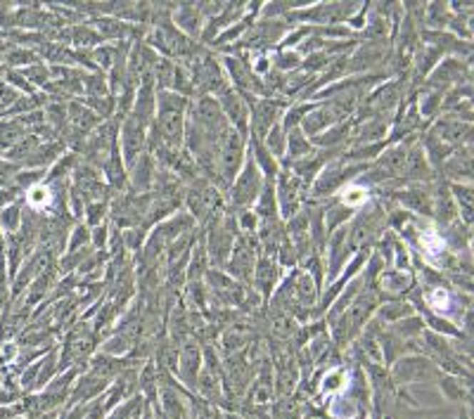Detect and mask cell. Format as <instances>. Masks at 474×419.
I'll return each mask as SVG.
<instances>
[{"label": "cell", "mask_w": 474, "mask_h": 419, "mask_svg": "<svg viewBox=\"0 0 474 419\" xmlns=\"http://www.w3.org/2000/svg\"><path fill=\"white\" fill-rule=\"evenodd\" d=\"M408 145H396L380 154L382 159L375 161V166L365 173V182H387L396 180L405 175V166H408Z\"/></svg>", "instance_id": "6da1fadb"}, {"label": "cell", "mask_w": 474, "mask_h": 419, "mask_svg": "<svg viewBox=\"0 0 474 419\" xmlns=\"http://www.w3.org/2000/svg\"><path fill=\"white\" fill-rule=\"evenodd\" d=\"M365 166H349L344 161H330L328 166L318 173V178L311 182V192L316 197H328L330 192H335L344 185V182H351L353 173L363 171Z\"/></svg>", "instance_id": "7a4b0ae2"}, {"label": "cell", "mask_w": 474, "mask_h": 419, "mask_svg": "<svg viewBox=\"0 0 474 419\" xmlns=\"http://www.w3.org/2000/svg\"><path fill=\"white\" fill-rule=\"evenodd\" d=\"M261 171H258L256 161L249 159L247 164H244V171L240 178L235 180V187H233V202L237 207H247V204L256 202L258 195H261Z\"/></svg>", "instance_id": "3957f363"}, {"label": "cell", "mask_w": 474, "mask_h": 419, "mask_svg": "<svg viewBox=\"0 0 474 419\" xmlns=\"http://www.w3.org/2000/svg\"><path fill=\"white\" fill-rule=\"evenodd\" d=\"M145 147V126L140 123L136 116H128L121 130V150H123V164L133 166L136 161L143 157Z\"/></svg>", "instance_id": "277c9868"}, {"label": "cell", "mask_w": 474, "mask_h": 419, "mask_svg": "<svg viewBox=\"0 0 474 419\" xmlns=\"http://www.w3.org/2000/svg\"><path fill=\"white\" fill-rule=\"evenodd\" d=\"M283 114V105L276 100H258L251 105V130H254V140L266 138V133L276 126V121Z\"/></svg>", "instance_id": "5b68a950"}, {"label": "cell", "mask_w": 474, "mask_h": 419, "mask_svg": "<svg viewBox=\"0 0 474 419\" xmlns=\"http://www.w3.org/2000/svg\"><path fill=\"white\" fill-rule=\"evenodd\" d=\"M218 107L223 116H228L226 121L235 123V130H240V135H247V107H244V100H240V95L231 88H223L218 93Z\"/></svg>", "instance_id": "8992f818"}, {"label": "cell", "mask_w": 474, "mask_h": 419, "mask_svg": "<svg viewBox=\"0 0 474 419\" xmlns=\"http://www.w3.org/2000/svg\"><path fill=\"white\" fill-rule=\"evenodd\" d=\"M299 190H301V180L296 178L294 173H280L278 180V202L280 209H283L285 218L296 216V209H299Z\"/></svg>", "instance_id": "52a82bcc"}, {"label": "cell", "mask_w": 474, "mask_h": 419, "mask_svg": "<svg viewBox=\"0 0 474 419\" xmlns=\"http://www.w3.org/2000/svg\"><path fill=\"white\" fill-rule=\"evenodd\" d=\"M231 252H233V259H231V263H228L231 273L247 279L251 275V270H254V247H249V239L242 237Z\"/></svg>", "instance_id": "ba28073f"}, {"label": "cell", "mask_w": 474, "mask_h": 419, "mask_svg": "<svg viewBox=\"0 0 474 419\" xmlns=\"http://www.w3.org/2000/svg\"><path fill=\"white\" fill-rule=\"evenodd\" d=\"M398 204H403L405 209H410L420 216H432L434 213V197L429 195V190L425 187H413V190H403V192H396Z\"/></svg>", "instance_id": "9c48e42d"}, {"label": "cell", "mask_w": 474, "mask_h": 419, "mask_svg": "<svg viewBox=\"0 0 474 419\" xmlns=\"http://www.w3.org/2000/svg\"><path fill=\"white\" fill-rule=\"evenodd\" d=\"M434 374L432 363H427L425 358H405L403 363L396 367L398 381H408V384H418V381H427Z\"/></svg>", "instance_id": "30bf717a"}, {"label": "cell", "mask_w": 474, "mask_h": 419, "mask_svg": "<svg viewBox=\"0 0 474 419\" xmlns=\"http://www.w3.org/2000/svg\"><path fill=\"white\" fill-rule=\"evenodd\" d=\"M413 275L408 270H387L380 275V289L387 291V296H401V294L410 291Z\"/></svg>", "instance_id": "8fae6325"}, {"label": "cell", "mask_w": 474, "mask_h": 419, "mask_svg": "<svg viewBox=\"0 0 474 419\" xmlns=\"http://www.w3.org/2000/svg\"><path fill=\"white\" fill-rule=\"evenodd\" d=\"M183 367H181V374L185 379V384L195 386L197 384V370H199V363H202V356H199V348L197 343H185L183 346V353H181V360H178Z\"/></svg>", "instance_id": "7c38bea8"}, {"label": "cell", "mask_w": 474, "mask_h": 419, "mask_svg": "<svg viewBox=\"0 0 474 419\" xmlns=\"http://www.w3.org/2000/svg\"><path fill=\"white\" fill-rule=\"evenodd\" d=\"M254 270H256V273H254V282H256V286H258V291H261L263 296H268V294L273 291V284H276V279H278V275H280L278 266L273 263V259L263 256V259L254 266Z\"/></svg>", "instance_id": "4fadbf2b"}, {"label": "cell", "mask_w": 474, "mask_h": 419, "mask_svg": "<svg viewBox=\"0 0 474 419\" xmlns=\"http://www.w3.org/2000/svg\"><path fill=\"white\" fill-rule=\"evenodd\" d=\"M453 301H455V296L446 289V286H429V289L425 291V306L422 308H434L436 313L448 315L450 308H453Z\"/></svg>", "instance_id": "5bb4252c"}, {"label": "cell", "mask_w": 474, "mask_h": 419, "mask_svg": "<svg viewBox=\"0 0 474 419\" xmlns=\"http://www.w3.org/2000/svg\"><path fill=\"white\" fill-rule=\"evenodd\" d=\"M133 168V178H131V182H133V187H138V190H147L152 185V175H154V164H152V157L150 154H143L136 164L131 166Z\"/></svg>", "instance_id": "9a60e30c"}, {"label": "cell", "mask_w": 474, "mask_h": 419, "mask_svg": "<svg viewBox=\"0 0 474 419\" xmlns=\"http://www.w3.org/2000/svg\"><path fill=\"white\" fill-rule=\"evenodd\" d=\"M368 197H370L368 185H363V182H349V185L342 190V195H339V204L353 211L363 207V204L368 202Z\"/></svg>", "instance_id": "2e32d148"}, {"label": "cell", "mask_w": 474, "mask_h": 419, "mask_svg": "<svg viewBox=\"0 0 474 419\" xmlns=\"http://www.w3.org/2000/svg\"><path fill=\"white\" fill-rule=\"evenodd\" d=\"M69 119L79 130H91L98 126V114H95L93 109H88L86 105H71Z\"/></svg>", "instance_id": "e0dca14e"}, {"label": "cell", "mask_w": 474, "mask_h": 419, "mask_svg": "<svg viewBox=\"0 0 474 419\" xmlns=\"http://www.w3.org/2000/svg\"><path fill=\"white\" fill-rule=\"evenodd\" d=\"M349 130H351V126L349 123H337V126H332V128H328V130H323L321 135H316L313 138V143L316 145H321V147H335V145H339V143H344L346 140V135H349Z\"/></svg>", "instance_id": "ac0fdd59"}, {"label": "cell", "mask_w": 474, "mask_h": 419, "mask_svg": "<svg viewBox=\"0 0 474 419\" xmlns=\"http://www.w3.org/2000/svg\"><path fill=\"white\" fill-rule=\"evenodd\" d=\"M176 21L185 29V31L197 33L199 31V10H197V5L183 3L181 7H178V12H176Z\"/></svg>", "instance_id": "d6986e66"}, {"label": "cell", "mask_w": 474, "mask_h": 419, "mask_svg": "<svg viewBox=\"0 0 474 419\" xmlns=\"http://www.w3.org/2000/svg\"><path fill=\"white\" fill-rule=\"evenodd\" d=\"M346 381H349V374L344 370H328L323 374V381H321V391L323 393H339L346 388Z\"/></svg>", "instance_id": "ffe728a7"}, {"label": "cell", "mask_w": 474, "mask_h": 419, "mask_svg": "<svg viewBox=\"0 0 474 419\" xmlns=\"http://www.w3.org/2000/svg\"><path fill=\"white\" fill-rule=\"evenodd\" d=\"M443 171H446V175H450V178H470L472 168H470V152L465 154H455V157H450L446 161V166H443Z\"/></svg>", "instance_id": "44dd1931"}, {"label": "cell", "mask_w": 474, "mask_h": 419, "mask_svg": "<svg viewBox=\"0 0 474 419\" xmlns=\"http://www.w3.org/2000/svg\"><path fill=\"white\" fill-rule=\"evenodd\" d=\"M287 157H290L292 161H296V159H301V157H306V154H311V145H308V140L303 138V133L299 128H292V133H290V138H287Z\"/></svg>", "instance_id": "7402d4cb"}, {"label": "cell", "mask_w": 474, "mask_h": 419, "mask_svg": "<svg viewBox=\"0 0 474 419\" xmlns=\"http://www.w3.org/2000/svg\"><path fill=\"white\" fill-rule=\"evenodd\" d=\"M422 329H425V322H422L420 318H413V315H408V318L394 322V329H391V334H396L398 339H410V336H420Z\"/></svg>", "instance_id": "603a6c76"}, {"label": "cell", "mask_w": 474, "mask_h": 419, "mask_svg": "<svg viewBox=\"0 0 474 419\" xmlns=\"http://www.w3.org/2000/svg\"><path fill=\"white\" fill-rule=\"evenodd\" d=\"M413 311H415V308H413L410 304H401V301H394V304L382 306L380 318L387 320V322H398V320H403V318H408V315H413Z\"/></svg>", "instance_id": "cb8c5ba5"}, {"label": "cell", "mask_w": 474, "mask_h": 419, "mask_svg": "<svg viewBox=\"0 0 474 419\" xmlns=\"http://www.w3.org/2000/svg\"><path fill=\"white\" fill-rule=\"evenodd\" d=\"M266 150L268 154H285L287 150V138H285V128L283 126H273L268 133H266Z\"/></svg>", "instance_id": "d4e9b609"}, {"label": "cell", "mask_w": 474, "mask_h": 419, "mask_svg": "<svg viewBox=\"0 0 474 419\" xmlns=\"http://www.w3.org/2000/svg\"><path fill=\"white\" fill-rule=\"evenodd\" d=\"M448 21H450V12L446 3H432L427 7V24L439 29V26H446Z\"/></svg>", "instance_id": "484cf974"}, {"label": "cell", "mask_w": 474, "mask_h": 419, "mask_svg": "<svg viewBox=\"0 0 474 419\" xmlns=\"http://www.w3.org/2000/svg\"><path fill=\"white\" fill-rule=\"evenodd\" d=\"M384 130H387V123H382V119L363 123V128L358 133V143H373L375 145V140H380L384 135Z\"/></svg>", "instance_id": "4316f807"}, {"label": "cell", "mask_w": 474, "mask_h": 419, "mask_svg": "<svg viewBox=\"0 0 474 419\" xmlns=\"http://www.w3.org/2000/svg\"><path fill=\"white\" fill-rule=\"evenodd\" d=\"M50 202H53V192H50V187H46V185H36V187H31V192H29V204H31L34 209L48 207Z\"/></svg>", "instance_id": "83f0119b"}, {"label": "cell", "mask_w": 474, "mask_h": 419, "mask_svg": "<svg viewBox=\"0 0 474 419\" xmlns=\"http://www.w3.org/2000/svg\"><path fill=\"white\" fill-rule=\"evenodd\" d=\"M453 197H455V202H460L463 204V220L465 223H470V204H472V190H470V185H453Z\"/></svg>", "instance_id": "f1b7e54d"}, {"label": "cell", "mask_w": 474, "mask_h": 419, "mask_svg": "<svg viewBox=\"0 0 474 419\" xmlns=\"http://www.w3.org/2000/svg\"><path fill=\"white\" fill-rule=\"evenodd\" d=\"M244 343H247V334L244 332H237V329H228L223 334V346H226V353H237Z\"/></svg>", "instance_id": "f546056e"}, {"label": "cell", "mask_w": 474, "mask_h": 419, "mask_svg": "<svg viewBox=\"0 0 474 419\" xmlns=\"http://www.w3.org/2000/svg\"><path fill=\"white\" fill-rule=\"evenodd\" d=\"M299 64H301V57H299L296 50H287V53H280L276 57V67L280 71H292V69L299 67Z\"/></svg>", "instance_id": "4dcf8cb0"}, {"label": "cell", "mask_w": 474, "mask_h": 419, "mask_svg": "<svg viewBox=\"0 0 474 419\" xmlns=\"http://www.w3.org/2000/svg\"><path fill=\"white\" fill-rule=\"evenodd\" d=\"M254 147H256V157H258V161H261V168H263V173H268V175H276V173H278V166H276V161L271 159L268 150H263V147L258 145L256 140H254Z\"/></svg>", "instance_id": "1f68e13d"}, {"label": "cell", "mask_w": 474, "mask_h": 419, "mask_svg": "<svg viewBox=\"0 0 474 419\" xmlns=\"http://www.w3.org/2000/svg\"><path fill=\"white\" fill-rule=\"evenodd\" d=\"M439 105H441V93H432V95H427L425 102L420 105V112L425 116H432L436 109H439Z\"/></svg>", "instance_id": "d6a6232c"}, {"label": "cell", "mask_w": 474, "mask_h": 419, "mask_svg": "<svg viewBox=\"0 0 474 419\" xmlns=\"http://www.w3.org/2000/svg\"><path fill=\"white\" fill-rule=\"evenodd\" d=\"M105 211L107 207L102 202H93L91 207H88V223L91 225H98L102 218H105Z\"/></svg>", "instance_id": "836d02e7"}, {"label": "cell", "mask_w": 474, "mask_h": 419, "mask_svg": "<svg viewBox=\"0 0 474 419\" xmlns=\"http://www.w3.org/2000/svg\"><path fill=\"white\" fill-rule=\"evenodd\" d=\"M256 223H258V216H256L254 211H242V213H240V230H242V232L254 230Z\"/></svg>", "instance_id": "e575fe53"}, {"label": "cell", "mask_w": 474, "mask_h": 419, "mask_svg": "<svg viewBox=\"0 0 474 419\" xmlns=\"http://www.w3.org/2000/svg\"><path fill=\"white\" fill-rule=\"evenodd\" d=\"M86 242H88V232H86V227H76V230L71 232V242H69V254H71V252H76V247L86 244Z\"/></svg>", "instance_id": "d590c367"}, {"label": "cell", "mask_w": 474, "mask_h": 419, "mask_svg": "<svg viewBox=\"0 0 474 419\" xmlns=\"http://www.w3.org/2000/svg\"><path fill=\"white\" fill-rule=\"evenodd\" d=\"M93 239H95V244H98V242H100V244H105V227L95 230V237H93Z\"/></svg>", "instance_id": "8d00e7d4"}]
</instances>
